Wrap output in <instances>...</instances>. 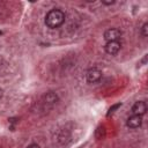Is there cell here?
I'll return each mask as SVG.
<instances>
[{"mask_svg": "<svg viewBox=\"0 0 148 148\" xmlns=\"http://www.w3.org/2000/svg\"><path fill=\"white\" fill-rule=\"evenodd\" d=\"M120 105H121L120 103H117V104H114V105H112V106H111V108L109 109V112H108V116H110L111 113H113V112H114V111H116V110H117L118 108H120Z\"/></svg>", "mask_w": 148, "mask_h": 148, "instance_id": "30bf717a", "label": "cell"}, {"mask_svg": "<svg viewBox=\"0 0 148 148\" xmlns=\"http://www.w3.org/2000/svg\"><path fill=\"white\" fill-rule=\"evenodd\" d=\"M64 22H65V13L60 9H51L45 16V24L51 29H56L60 27Z\"/></svg>", "mask_w": 148, "mask_h": 148, "instance_id": "6da1fadb", "label": "cell"}, {"mask_svg": "<svg viewBox=\"0 0 148 148\" xmlns=\"http://www.w3.org/2000/svg\"><path fill=\"white\" fill-rule=\"evenodd\" d=\"M57 140L59 141L60 145H65L71 140V132L67 130H61L57 136Z\"/></svg>", "mask_w": 148, "mask_h": 148, "instance_id": "ba28073f", "label": "cell"}, {"mask_svg": "<svg viewBox=\"0 0 148 148\" xmlns=\"http://www.w3.org/2000/svg\"><path fill=\"white\" fill-rule=\"evenodd\" d=\"M95 136H96L97 140L103 139L105 136V127L104 126H98L97 130H96V132H95Z\"/></svg>", "mask_w": 148, "mask_h": 148, "instance_id": "9c48e42d", "label": "cell"}, {"mask_svg": "<svg viewBox=\"0 0 148 148\" xmlns=\"http://www.w3.org/2000/svg\"><path fill=\"white\" fill-rule=\"evenodd\" d=\"M121 31L117 28H111V29H108L105 32H104V39L106 42H114V40H118L121 36Z\"/></svg>", "mask_w": 148, "mask_h": 148, "instance_id": "7a4b0ae2", "label": "cell"}, {"mask_svg": "<svg viewBox=\"0 0 148 148\" xmlns=\"http://www.w3.org/2000/svg\"><path fill=\"white\" fill-rule=\"evenodd\" d=\"M120 47H121V45H120V43H119L118 40H114V42H108V43L105 44V46H104L105 52L109 53V54H117V53L119 52Z\"/></svg>", "mask_w": 148, "mask_h": 148, "instance_id": "277c9868", "label": "cell"}, {"mask_svg": "<svg viewBox=\"0 0 148 148\" xmlns=\"http://www.w3.org/2000/svg\"><path fill=\"white\" fill-rule=\"evenodd\" d=\"M58 101H59V97H58V95H57L56 92H53V91L46 92V94L44 95V97H43L44 104H46V105H49V106H53L54 104L58 103Z\"/></svg>", "mask_w": 148, "mask_h": 148, "instance_id": "5b68a950", "label": "cell"}, {"mask_svg": "<svg viewBox=\"0 0 148 148\" xmlns=\"http://www.w3.org/2000/svg\"><path fill=\"white\" fill-rule=\"evenodd\" d=\"M2 96H3V90H2L1 88H0V99L2 98Z\"/></svg>", "mask_w": 148, "mask_h": 148, "instance_id": "5bb4252c", "label": "cell"}, {"mask_svg": "<svg viewBox=\"0 0 148 148\" xmlns=\"http://www.w3.org/2000/svg\"><path fill=\"white\" fill-rule=\"evenodd\" d=\"M1 35H2V31H1V30H0V36H1Z\"/></svg>", "mask_w": 148, "mask_h": 148, "instance_id": "9a60e30c", "label": "cell"}, {"mask_svg": "<svg viewBox=\"0 0 148 148\" xmlns=\"http://www.w3.org/2000/svg\"><path fill=\"white\" fill-rule=\"evenodd\" d=\"M141 34L143 37H147L148 36V23H145L142 25V30H141Z\"/></svg>", "mask_w": 148, "mask_h": 148, "instance_id": "8fae6325", "label": "cell"}, {"mask_svg": "<svg viewBox=\"0 0 148 148\" xmlns=\"http://www.w3.org/2000/svg\"><path fill=\"white\" fill-rule=\"evenodd\" d=\"M147 111V105L145 102L142 101H139V102H135L134 105L132 106V112L133 114H138V116H143Z\"/></svg>", "mask_w": 148, "mask_h": 148, "instance_id": "8992f818", "label": "cell"}, {"mask_svg": "<svg viewBox=\"0 0 148 148\" xmlns=\"http://www.w3.org/2000/svg\"><path fill=\"white\" fill-rule=\"evenodd\" d=\"M28 148H40V147L37 143H31L30 146H28Z\"/></svg>", "mask_w": 148, "mask_h": 148, "instance_id": "4fadbf2b", "label": "cell"}, {"mask_svg": "<svg viewBox=\"0 0 148 148\" xmlns=\"http://www.w3.org/2000/svg\"><path fill=\"white\" fill-rule=\"evenodd\" d=\"M86 77H87V81L89 83H94V82H97L101 80L102 77V72L97 68H90L87 71V74H86Z\"/></svg>", "mask_w": 148, "mask_h": 148, "instance_id": "3957f363", "label": "cell"}, {"mask_svg": "<svg viewBox=\"0 0 148 148\" xmlns=\"http://www.w3.org/2000/svg\"><path fill=\"white\" fill-rule=\"evenodd\" d=\"M0 148H1V147H0Z\"/></svg>", "mask_w": 148, "mask_h": 148, "instance_id": "2e32d148", "label": "cell"}, {"mask_svg": "<svg viewBox=\"0 0 148 148\" xmlns=\"http://www.w3.org/2000/svg\"><path fill=\"white\" fill-rule=\"evenodd\" d=\"M141 124H142V118H141V116H138V114L131 116L126 121V125L130 128H138L141 126Z\"/></svg>", "mask_w": 148, "mask_h": 148, "instance_id": "52a82bcc", "label": "cell"}, {"mask_svg": "<svg viewBox=\"0 0 148 148\" xmlns=\"http://www.w3.org/2000/svg\"><path fill=\"white\" fill-rule=\"evenodd\" d=\"M102 3H104V5H112V3H114V0H102Z\"/></svg>", "mask_w": 148, "mask_h": 148, "instance_id": "7c38bea8", "label": "cell"}]
</instances>
